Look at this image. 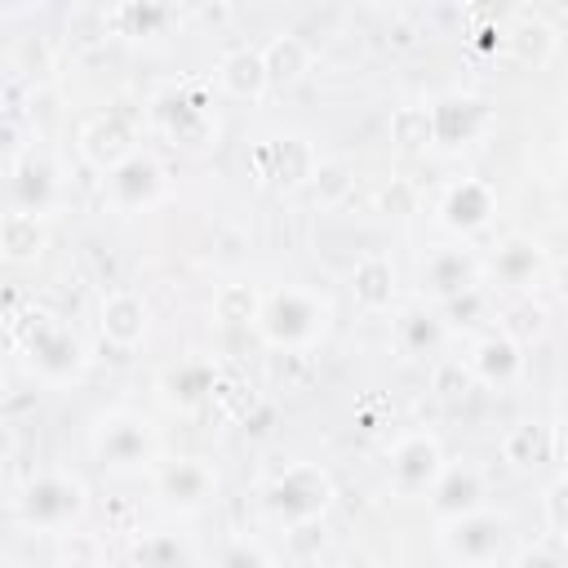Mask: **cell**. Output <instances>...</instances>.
Returning <instances> with one entry per match:
<instances>
[{"label":"cell","mask_w":568,"mask_h":568,"mask_svg":"<svg viewBox=\"0 0 568 568\" xmlns=\"http://www.w3.org/2000/svg\"><path fill=\"white\" fill-rule=\"evenodd\" d=\"M89 453L106 475H142L160 462V435L151 417L133 408H106L89 426Z\"/></svg>","instance_id":"cell-1"},{"label":"cell","mask_w":568,"mask_h":568,"mask_svg":"<svg viewBox=\"0 0 568 568\" xmlns=\"http://www.w3.org/2000/svg\"><path fill=\"white\" fill-rule=\"evenodd\" d=\"M9 328H13V342H18L22 359L31 364V373H36L40 382H49V386H71V382L84 373V364H89L84 342H80L71 328H62L53 315L31 311L27 324H22L18 315H9Z\"/></svg>","instance_id":"cell-2"},{"label":"cell","mask_w":568,"mask_h":568,"mask_svg":"<svg viewBox=\"0 0 568 568\" xmlns=\"http://www.w3.org/2000/svg\"><path fill=\"white\" fill-rule=\"evenodd\" d=\"M84 510H89V488L71 470H40L13 497L18 524L36 528V532H62V528L80 524Z\"/></svg>","instance_id":"cell-3"},{"label":"cell","mask_w":568,"mask_h":568,"mask_svg":"<svg viewBox=\"0 0 568 568\" xmlns=\"http://www.w3.org/2000/svg\"><path fill=\"white\" fill-rule=\"evenodd\" d=\"M253 328L275 351H311L328 333V302L306 288H275L262 297V315Z\"/></svg>","instance_id":"cell-4"},{"label":"cell","mask_w":568,"mask_h":568,"mask_svg":"<svg viewBox=\"0 0 568 568\" xmlns=\"http://www.w3.org/2000/svg\"><path fill=\"white\" fill-rule=\"evenodd\" d=\"M337 488H333V475L320 466V462H293L284 466L280 475L266 479L262 488V510L275 519V524H302V519H324L328 506H333Z\"/></svg>","instance_id":"cell-5"},{"label":"cell","mask_w":568,"mask_h":568,"mask_svg":"<svg viewBox=\"0 0 568 568\" xmlns=\"http://www.w3.org/2000/svg\"><path fill=\"white\" fill-rule=\"evenodd\" d=\"M510 519L479 506V510H466V515H453V519H439V555L448 564H497L510 555Z\"/></svg>","instance_id":"cell-6"},{"label":"cell","mask_w":568,"mask_h":568,"mask_svg":"<svg viewBox=\"0 0 568 568\" xmlns=\"http://www.w3.org/2000/svg\"><path fill=\"white\" fill-rule=\"evenodd\" d=\"M155 129L191 155L217 146V115H213V102L200 84H178V89L160 93L155 98Z\"/></svg>","instance_id":"cell-7"},{"label":"cell","mask_w":568,"mask_h":568,"mask_svg":"<svg viewBox=\"0 0 568 568\" xmlns=\"http://www.w3.org/2000/svg\"><path fill=\"white\" fill-rule=\"evenodd\" d=\"M444 444L439 435L430 430H408L390 444L386 453V488L399 497V501H417L435 488V479L444 475Z\"/></svg>","instance_id":"cell-8"},{"label":"cell","mask_w":568,"mask_h":568,"mask_svg":"<svg viewBox=\"0 0 568 568\" xmlns=\"http://www.w3.org/2000/svg\"><path fill=\"white\" fill-rule=\"evenodd\" d=\"M151 484L160 506L173 515H195L217 497V475L200 457H160L151 470Z\"/></svg>","instance_id":"cell-9"},{"label":"cell","mask_w":568,"mask_h":568,"mask_svg":"<svg viewBox=\"0 0 568 568\" xmlns=\"http://www.w3.org/2000/svg\"><path fill=\"white\" fill-rule=\"evenodd\" d=\"M493 124H497V106L479 93H439L430 102L435 146H444V151H462V146L479 142Z\"/></svg>","instance_id":"cell-10"},{"label":"cell","mask_w":568,"mask_h":568,"mask_svg":"<svg viewBox=\"0 0 568 568\" xmlns=\"http://www.w3.org/2000/svg\"><path fill=\"white\" fill-rule=\"evenodd\" d=\"M315 151L311 142L302 138H266L248 151V169L262 186H275V191H297L315 178Z\"/></svg>","instance_id":"cell-11"},{"label":"cell","mask_w":568,"mask_h":568,"mask_svg":"<svg viewBox=\"0 0 568 568\" xmlns=\"http://www.w3.org/2000/svg\"><path fill=\"white\" fill-rule=\"evenodd\" d=\"M4 186H9V209H27V213H53L62 200V178L58 164L44 151H27L13 164H4Z\"/></svg>","instance_id":"cell-12"},{"label":"cell","mask_w":568,"mask_h":568,"mask_svg":"<svg viewBox=\"0 0 568 568\" xmlns=\"http://www.w3.org/2000/svg\"><path fill=\"white\" fill-rule=\"evenodd\" d=\"M164 200V169L155 155L133 151L120 169L106 173V204L115 213H142Z\"/></svg>","instance_id":"cell-13"},{"label":"cell","mask_w":568,"mask_h":568,"mask_svg":"<svg viewBox=\"0 0 568 568\" xmlns=\"http://www.w3.org/2000/svg\"><path fill=\"white\" fill-rule=\"evenodd\" d=\"M75 151H80V160H84L89 169L111 173V169H120V164L138 151V133H133V124H129L124 115L106 111V115H93V120L80 124Z\"/></svg>","instance_id":"cell-14"},{"label":"cell","mask_w":568,"mask_h":568,"mask_svg":"<svg viewBox=\"0 0 568 568\" xmlns=\"http://www.w3.org/2000/svg\"><path fill=\"white\" fill-rule=\"evenodd\" d=\"M435 217H439V226L453 231V235H479V231L497 217V191H493L484 178H462V182H453V186L439 195Z\"/></svg>","instance_id":"cell-15"},{"label":"cell","mask_w":568,"mask_h":568,"mask_svg":"<svg viewBox=\"0 0 568 568\" xmlns=\"http://www.w3.org/2000/svg\"><path fill=\"white\" fill-rule=\"evenodd\" d=\"M479 257L470 253V248H435L422 266H417V288H422V297H430V302H444V297H453V293H466V288H475L479 284Z\"/></svg>","instance_id":"cell-16"},{"label":"cell","mask_w":568,"mask_h":568,"mask_svg":"<svg viewBox=\"0 0 568 568\" xmlns=\"http://www.w3.org/2000/svg\"><path fill=\"white\" fill-rule=\"evenodd\" d=\"M488 271L497 275V284H506L515 293H528V288H537L550 275V257H546V248L532 235H510L488 257Z\"/></svg>","instance_id":"cell-17"},{"label":"cell","mask_w":568,"mask_h":568,"mask_svg":"<svg viewBox=\"0 0 568 568\" xmlns=\"http://www.w3.org/2000/svg\"><path fill=\"white\" fill-rule=\"evenodd\" d=\"M470 368H475V382L493 390H510L524 377V342H515L506 328L484 333L470 351Z\"/></svg>","instance_id":"cell-18"},{"label":"cell","mask_w":568,"mask_h":568,"mask_svg":"<svg viewBox=\"0 0 568 568\" xmlns=\"http://www.w3.org/2000/svg\"><path fill=\"white\" fill-rule=\"evenodd\" d=\"M426 497H430L435 519H453V515L479 510L484 497H488V484H484V470L475 462H448L444 475L435 479V488Z\"/></svg>","instance_id":"cell-19"},{"label":"cell","mask_w":568,"mask_h":568,"mask_svg":"<svg viewBox=\"0 0 568 568\" xmlns=\"http://www.w3.org/2000/svg\"><path fill=\"white\" fill-rule=\"evenodd\" d=\"M98 328H102V342L115 346V351H133L142 337H146V302L129 288H115L102 297V311H98Z\"/></svg>","instance_id":"cell-20"},{"label":"cell","mask_w":568,"mask_h":568,"mask_svg":"<svg viewBox=\"0 0 568 568\" xmlns=\"http://www.w3.org/2000/svg\"><path fill=\"white\" fill-rule=\"evenodd\" d=\"M217 89L226 93V98H235V102H257V98H266V89H271V75H266V58H262V49H231V53H222V62H217Z\"/></svg>","instance_id":"cell-21"},{"label":"cell","mask_w":568,"mask_h":568,"mask_svg":"<svg viewBox=\"0 0 568 568\" xmlns=\"http://www.w3.org/2000/svg\"><path fill=\"white\" fill-rule=\"evenodd\" d=\"M399 284H395V266L386 253H364L355 266H351V297L364 315H382L390 311Z\"/></svg>","instance_id":"cell-22"},{"label":"cell","mask_w":568,"mask_h":568,"mask_svg":"<svg viewBox=\"0 0 568 568\" xmlns=\"http://www.w3.org/2000/svg\"><path fill=\"white\" fill-rule=\"evenodd\" d=\"M213 390H217V368H213L209 359H182V364H173V368L160 377V395H164L173 408H182V413H191V408H200L204 399H213Z\"/></svg>","instance_id":"cell-23"},{"label":"cell","mask_w":568,"mask_h":568,"mask_svg":"<svg viewBox=\"0 0 568 568\" xmlns=\"http://www.w3.org/2000/svg\"><path fill=\"white\" fill-rule=\"evenodd\" d=\"M49 235H44V217L40 213H27V209H9L0 217V257L9 266H27L44 253Z\"/></svg>","instance_id":"cell-24"},{"label":"cell","mask_w":568,"mask_h":568,"mask_svg":"<svg viewBox=\"0 0 568 568\" xmlns=\"http://www.w3.org/2000/svg\"><path fill=\"white\" fill-rule=\"evenodd\" d=\"M169 22H173V4H169V0H120V4L106 13V31H111V36H124V40L164 36Z\"/></svg>","instance_id":"cell-25"},{"label":"cell","mask_w":568,"mask_h":568,"mask_svg":"<svg viewBox=\"0 0 568 568\" xmlns=\"http://www.w3.org/2000/svg\"><path fill=\"white\" fill-rule=\"evenodd\" d=\"M444 342H448V324L439 320V311L408 306V311L395 320V346H399L408 359H430V355H439Z\"/></svg>","instance_id":"cell-26"},{"label":"cell","mask_w":568,"mask_h":568,"mask_svg":"<svg viewBox=\"0 0 568 568\" xmlns=\"http://www.w3.org/2000/svg\"><path fill=\"white\" fill-rule=\"evenodd\" d=\"M501 462L515 470H537L555 462V426L546 422H519L501 435Z\"/></svg>","instance_id":"cell-27"},{"label":"cell","mask_w":568,"mask_h":568,"mask_svg":"<svg viewBox=\"0 0 568 568\" xmlns=\"http://www.w3.org/2000/svg\"><path fill=\"white\" fill-rule=\"evenodd\" d=\"M262 58H266V75H271V89H288L297 84L306 71H311V44L293 31H280L262 44Z\"/></svg>","instance_id":"cell-28"},{"label":"cell","mask_w":568,"mask_h":568,"mask_svg":"<svg viewBox=\"0 0 568 568\" xmlns=\"http://www.w3.org/2000/svg\"><path fill=\"white\" fill-rule=\"evenodd\" d=\"M555 31H550V22H541V18H524L510 36H506V49H510V58L515 62H524V67H546L550 58H555Z\"/></svg>","instance_id":"cell-29"},{"label":"cell","mask_w":568,"mask_h":568,"mask_svg":"<svg viewBox=\"0 0 568 568\" xmlns=\"http://www.w3.org/2000/svg\"><path fill=\"white\" fill-rule=\"evenodd\" d=\"M262 315V293L253 284H222L213 293V320L226 328H248Z\"/></svg>","instance_id":"cell-30"},{"label":"cell","mask_w":568,"mask_h":568,"mask_svg":"<svg viewBox=\"0 0 568 568\" xmlns=\"http://www.w3.org/2000/svg\"><path fill=\"white\" fill-rule=\"evenodd\" d=\"M195 550L178 537V532H146L129 546V564H142V568H173V564H191Z\"/></svg>","instance_id":"cell-31"},{"label":"cell","mask_w":568,"mask_h":568,"mask_svg":"<svg viewBox=\"0 0 568 568\" xmlns=\"http://www.w3.org/2000/svg\"><path fill=\"white\" fill-rule=\"evenodd\" d=\"M390 142L399 151H426L435 146V129H430V102H413V106H395L390 111Z\"/></svg>","instance_id":"cell-32"},{"label":"cell","mask_w":568,"mask_h":568,"mask_svg":"<svg viewBox=\"0 0 568 568\" xmlns=\"http://www.w3.org/2000/svg\"><path fill=\"white\" fill-rule=\"evenodd\" d=\"M488 311H493V302H488V293H484L479 284L439 302V320L448 324V333H475V328L488 320Z\"/></svg>","instance_id":"cell-33"},{"label":"cell","mask_w":568,"mask_h":568,"mask_svg":"<svg viewBox=\"0 0 568 568\" xmlns=\"http://www.w3.org/2000/svg\"><path fill=\"white\" fill-rule=\"evenodd\" d=\"M501 328H506L515 342H524V346L546 342V333H550V311H546L541 302H532V297H519L515 306H506Z\"/></svg>","instance_id":"cell-34"},{"label":"cell","mask_w":568,"mask_h":568,"mask_svg":"<svg viewBox=\"0 0 568 568\" xmlns=\"http://www.w3.org/2000/svg\"><path fill=\"white\" fill-rule=\"evenodd\" d=\"M470 386H475V368H470V364H462V359H439V364H435V373H430V390H435L444 404L466 399V395H470Z\"/></svg>","instance_id":"cell-35"},{"label":"cell","mask_w":568,"mask_h":568,"mask_svg":"<svg viewBox=\"0 0 568 568\" xmlns=\"http://www.w3.org/2000/svg\"><path fill=\"white\" fill-rule=\"evenodd\" d=\"M284 541H288V555H293V559H311V555L324 550V541H328V524H324V519L288 524V528H284Z\"/></svg>","instance_id":"cell-36"},{"label":"cell","mask_w":568,"mask_h":568,"mask_svg":"<svg viewBox=\"0 0 568 568\" xmlns=\"http://www.w3.org/2000/svg\"><path fill=\"white\" fill-rule=\"evenodd\" d=\"M62 537V546H58V568H75V564H102L106 559V550H102V541L98 537H89V532H58Z\"/></svg>","instance_id":"cell-37"},{"label":"cell","mask_w":568,"mask_h":568,"mask_svg":"<svg viewBox=\"0 0 568 568\" xmlns=\"http://www.w3.org/2000/svg\"><path fill=\"white\" fill-rule=\"evenodd\" d=\"M315 186H320V195H324V204H337L346 191H351V169L342 164V160H320L315 164V178H311Z\"/></svg>","instance_id":"cell-38"},{"label":"cell","mask_w":568,"mask_h":568,"mask_svg":"<svg viewBox=\"0 0 568 568\" xmlns=\"http://www.w3.org/2000/svg\"><path fill=\"white\" fill-rule=\"evenodd\" d=\"M541 510H546V524H550V532H555L559 541H568V475H559V479L546 488V501H541Z\"/></svg>","instance_id":"cell-39"},{"label":"cell","mask_w":568,"mask_h":568,"mask_svg":"<svg viewBox=\"0 0 568 568\" xmlns=\"http://www.w3.org/2000/svg\"><path fill=\"white\" fill-rule=\"evenodd\" d=\"M222 564H231V568H240V564H275V555L266 546H257V541H231L222 550Z\"/></svg>","instance_id":"cell-40"},{"label":"cell","mask_w":568,"mask_h":568,"mask_svg":"<svg viewBox=\"0 0 568 568\" xmlns=\"http://www.w3.org/2000/svg\"><path fill=\"white\" fill-rule=\"evenodd\" d=\"M382 209L386 213H413V186L404 178H395L386 191H382Z\"/></svg>","instance_id":"cell-41"},{"label":"cell","mask_w":568,"mask_h":568,"mask_svg":"<svg viewBox=\"0 0 568 568\" xmlns=\"http://www.w3.org/2000/svg\"><path fill=\"white\" fill-rule=\"evenodd\" d=\"M506 564H559V550H546V546H519L506 555Z\"/></svg>","instance_id":"cell-42"},{"label":"cell","mask_w":568,"mask_h":568,"mask_svg":"<svg viewBox=\"0 0 568 568\" xmlns=\"http://www.w3.org/2000/svg\"><path fill=\"white\" fill-rule=\"evenodd\" d=\"M271 417H275V408H271L266 399H253V413H244V430L266 435V430H271Z\"/></svg>","instance_id":"cell-43"},{"label":"cell","mask_w":568,"mask_h":568,"mask_svg":"<svg viewBox=\"0 0 568 568\" xmlns=\"http://www.w3.org/2000/svg\"><path fill=\"white\" fill-rule=\"evenodd\" d=\"M515 0H470V18H497L501 22V13L510 9Z\"/></svg>","instance_id":"cell-44"},{"label":"cell","mask_w":568,"mask_h":568,"mask_svg":"<svg viewBox=\"0 0 568 568\" xmlns=\"http://www.w3.org/2000/svg\"><path fill=\"white\" fill-rule=\"evenodd\" d=\"M555 293H559V297L568 302V257H564V262L555 266Z\"/></svg>","instance_id":"cell-45"},{"label":"cell","mask_w":568,"mask_h":568,"mask_svg":"<svg viewBox=\"0 0 568 568\" xmlns=\"http://www.w3.org/2000/svg\"><path fill=\"white\" fill-rule=\"evenodd\" d=\"M532 4H541V9H555V4H564V0H532Z\"/></svg>","instance_id":"cell-46"},{"label":"cell","mask_w":568,"mask_h":568,"mask_svg":"<svg viewBox=\"0 0 568 568\" xmlns=\"http://www.w3.org/2000/svg\"><path fill=\"white\" fill-rule=\"evenodd\" d=\"M564 173H568V138H564Z\"/></svg>","instance_id":"cell-47"},{"label":"cell","mask_w":568,"mask_h":568,"mask_svg":"<svg viewBox=\"0 0 568 568\" xmlns=\"http://www.w3.org/2000/svg\"><path fill=\"white\" fill-rule=\"evenodd\" d=\"M564 417H568V395H564Z\"/></svg>","instance_id":"cell-48"},{"label":"cell","mask_w":568,"mask_h":568,"mask_svg":"<svg viewBox=\"0 0 568 568\" xmlns=\"http://www.w3.org/2000/svg\"><path fill=\"white\" fill-rule=\"evenodd\" d=\"M373 4H390V0H373Z\"/></svg>","instance_id":"cell-49"}]
</instances>
